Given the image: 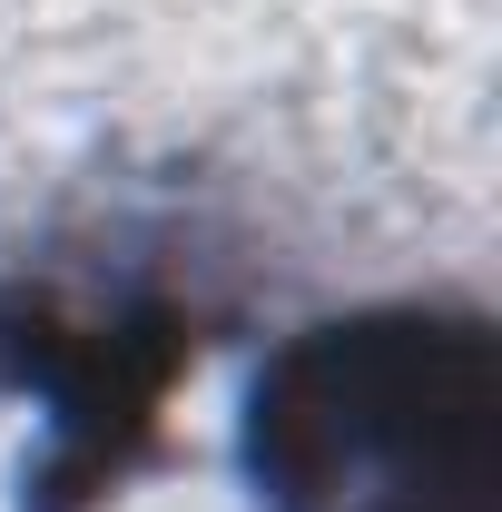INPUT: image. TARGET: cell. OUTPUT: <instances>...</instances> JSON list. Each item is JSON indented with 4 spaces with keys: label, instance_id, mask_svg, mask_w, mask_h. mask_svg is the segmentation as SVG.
<instances>
[{
    "label": "cell",
    "instance_id": "obj_1",
    "mask_svg": "<svg viewBox=\"0 0 502 512\" xmlns=\"http://www.w3.org/2000/svg\"><path fill=\"white\" fill-rule=\"evenodd\" d=\"M502 453V335L483 306H365L286 335L247 394V483L335 512L384 473Z\"/></svg>",
    "mask_w": 502,
    "mask_h": 512
},
{
    "label": "cell",
    "instance_id": "obj_2",
    "mask_svg": "<svg viewBox=\"0 0 502 512\" xmlns=\"http://www.w3.org/2000/svg\"><path fill=\"white\" fill-rule=\"evenodd\" d=\"M335 512H502V453L424 463V473H384V483H365V493H345Z\"/></svg>",
    "mask_w": 502,
    "mask_h": 512
}]
</instances>
